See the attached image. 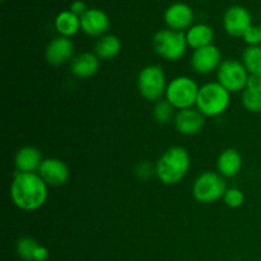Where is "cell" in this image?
Wrapping results in <instances>:
<instances>
[{"label": "cell", "mask_w": 261, "mask_h": 261, "mask_svg": "<svg viewBox=\"0 0 261 261\" xmlns=\"http://www.w3.org/2000/svg\"><path fill=\"white\" fill-rule=\"evenodd\" d=\"M259 27H260V35H261V24L259 25Z\"/></svg>", "instance_id": "obj_32"}, {"label": "cell", "mask_w": 261, "mask_h": 261, "mask_svg": "<svg viewBox=\"0 0 261 261\" xmlns=\"http://www.w3.org/2000/svg\"><path fill=\"white\" fill-rule=\"evenodd\" d=\"M246 88H249V89H251V91L259 92V93H261V73L250 74L249 81H247Z\"/></svg>", "instance_id": "obj_29"}, {"label": "cell", "mask_w": 261, "mask_h": 261, "mask_svg": "<svg viewBox=\"0 0 261 261\" xmlns=\"http://www.w3.org/2000/svg\"><path fill=\"white\" fill-rule=\"evenodd\" d=\"M81 28L86 35L102 37L110 28V18L98 8H91L81 17Z\"/></svg>", "instance_id": "obj_14"}, {"label": "cell", "mask_w": 261, "mask_h": 261, "mask_svg": "<svg viewBox=\"0 0 261 261\" xmlns=\"http://www.w3.org/2000/svg\"><path fill=\"white\" fill-rule=\"evenodd\" d=\"M47 186L37 172H15L10 184V199L20 211L35 212L47 200Z\"/></svg>", "instance_id": "obj_1"}, {"label": "cell", "mask_w": 261, "mask_h": 261, "mask_svg": "<svg viewBox=\"0 0 261 261\" xmlns=\"http://www.w3.org/2000/svg\"><path fill=\"white\" fill-rule=\"evenodd\" d=\"M175 110L167 99H160L153 107V117L158 124H168L171 120L175 119Z\"/></svg>", "instance_id": "obj_23"}, {"label": "cell", "mask_w": 261, "mask_h": 261, "mask_svg": "<svg viewBox=\"0 0 261 261\" xmlns=\"http://www.w3.org/2000/svg\"><path fill=\"white\" fill-rule=\"evenodd\" d=\"M38 175L50 186H61L68 182L70 171L59 158H46L38 168Z\"/></svg>", "instance_id": "obj_13"}, {"label": "cell", "mask_w": 261, "mask_h": 261, "mask_svg": "<svg viewBox=\"0 0 261 261\" xmlns=\"http://www.w3.org/2000/svg\"><path fill=\"white\" fill-rule=\"evenodd\" d=\"M231 102V92L218 82H209L200 87L195 107L205 117H216L223 114Z\"/></svg>", "instance_id": "obj_3"}, {"label": "cell", "mask_w": 261, "mask_h": 261, "mask_svg": "<svg viewBox=\"0 0 261 261\" xmlns=\"http://www.w3.org/2000/svg\"><path fill=\"white\" fill-rule=\"evenodd\" d=\"M222 61V54L216 45L196 48L190 59L191 66L198 74H209L218 70Z\"/></svg>", "instance_id": "obj_10"}, {"label": "cell", "mask_w": 261, "mask_h": 261, "mask_svg": "<svg viewBox=\"0 0 261 261\" xmlns=\"http://www.w3.org/2000/svg\"><path fill=\"white\" fill-rule=\"evenodd\" d=\"M135 173H137L138 177L145 180V178H149L154 175L155 166H153L152 163L148 162V161H144V162H140L139 165L135 167Z\"/></svg>", "instance_id": "obj_28"}, {"label": "cell", "mask_w": 261, "mask_h": 261, "mask_svg": "<svg viewBox=\"0 0 261 261\" xmlns=\"http://www.w3.org/2000/svg\"><path fill=\"white\" fill-rule=\"evenodd\" d=\"M244 41L249 46H255V45H261V35H260V27L259 25L252 24L249 30L246 31V33L244 35Z\"/></svg>", "instance_id": "obj_27"}, {"label": "cell", "mask_w": 261, "mask_h": 261, "mask_svg": "<svg viewBox=\"0 0 261 261\" xmlns=\"http://www.w3.org/2000/svg\"><path fill=\"white\" fill-rule=\"evenodd\" d=\"M74 54V43L69 37H59L50 41L45 51V58L48 64L59 66L70 60Z\"/></svg>", "instance_id": "obj_15"}, {"label": "cell", "mask_w": 261, "mask_h": 261, "mask_svg": "<svg viewBox=\"0 0 261 261\" xmlns=\"http://www.w3.org/2000/svg\"><path fill=\"white\" fill-rule=\"evenodd\" d=\"M165 22L170 30L184 32L193 25L194 10L186 3H173L166 9Z\"/></svg>", "instance_id": "obj_11"}, {"label": "cell", "mask_w": 261, "mask_h": 261, "mask_svg": "<svg viewBox=\"0 0 261 261\" xmlns=\"http://www.w3.org/2000/svg\"><path fill=\"white\" fill-rule=\"evenodd\" d=\"M185 35L186 41H188V46L193 47L194 50L204 47V46L213 45L214 31L211 25L205 24V23L193 24L186 31Z\"/></svg>", "instance_id": "obj_19"}, {"label": "cell", "mask_w": 261, "mask_h": 261, "mask_svg": "<svg viewBox=\"0 0 261 261\" xmlns=\"http://www.w3.org/2000/svg\"><path fill=\"white\" fill-rule=\"evenodd\" d=\"M227 184L221 173L206 171L198 176L193 185V195L199 203H214L223 198Z\"/></svg>", "instance_id": "obj_7"}, {"label": "cell", "mask_w": 261, "mask_h": 261, "mask_svg": "<svg viewBox=\"0 0 261 261\" xmlns=\"http://www.w3.org/2000/svg\"><path fill=\"white\" fill-rule=\"evenodd\" d=\"M99 69V59L96 54L81 53L71 59L70 71L76 78H89Z\"/></svg>", "instance_id": "obj_17"}, {"label": "cell", "mask_w": 261, "mask_h": 261, "mask_svg": "<svg viewBox=\"0 0 261 261\" xmlns=\"http://www.w3.org/2000/svg\"><path fill=\"white\" fill-rule=\"evenodd\" d=\"M96 55L99 60H110L116 58L121 51V41L115 35H105L96 43Z\"/></svg>", "instance_id": "obj_21"}, {"label": "cell", "mask_w": 261, "mask_h": 261, "mask_svg": "<svg viewBox=\"0 0 261 261\" xmlns=\"http://www.w3.org/2000/svg\"><path fill=\"white\" fill-rule=\"evenodd\" d=\"M242 106L252 114L261 112V93L246 88L242 92Z\"/></svg>", "instance_id": "obj_25"}, {"label": "cell", "mask_w": 261, "mask_h": 261, "mask_svg": "<svg viewBox=\"0 0 261 261\" xmlns=\"http://www.w3.org/2000/svg\"><path fill=\"white\" fill-rule=\"evenodd\" d=\"M217 168L218 173L223 177H233L239 175L242 168V157L239 150L233 148L224 149L217 160Z\"/></svg>", "instance_id": "obj_18"}, {"label": "cell", "mask_w": 261, "mask_h": 261, "mask_svg": "<svg viewBox=\"0 0 261 261\" xmlns=\"http://www.w3.org/2000/svg\"><path fill=\"white\" fill-rule=\"evenodd\" d=\"M250 73L242 61L234 59H226L221 63L217 70V79L218 83L231 93L245 91L247 87Z\"/></svg>", "instance_id": "obj_8"}, {"label": "cell", "mask_w": 261, "mask_h": 261, "mask_svg": "<svg viewBox=\"0 0 261 261\" xmlns=\"http://www.w3.org/2000/svg\"><path fill=\"white\" fill-rule=\"evenodd\" d=\"M260 261H261V260H260Z\"/></svg>", "instance_id": "obj_33"}, {"label": "cell", "mask_w": 261, "mask_h": 261, "mask_svg": "<svg viewBox=\"0 0 261 261\" xmlns=\"http://www.w3.org/2000/svg\"><path fill=\"white\" fill-rule=\"evenodd\" d=\"M43 162L42 153L38 148L27 145V147L20 148L17 152L14 158V165L17 168V172L31 173L38 172L41 163Z\"/></svg>", "instance_id": "obj_16"}, {"label": "cell", "mask_w": 261, "mask_h": 261, "mask_svg": "<svg viewBox=\"0 0 261 261\" xmlns=\"http://www.w3.org/2000/svg\"><path fill=\"white\" fill-rule=\"evenodd\" d=\"M69 10L73 12L75 15H78V17H82V15H83L88 9H87L86 3L84 2H82V0H74V2L70 4Z\"/></svg>", "instance_id": "obj_30"}, {"label": "cell", "mask_w": 261, "mask_h": 261, "mask_svg": "<svg viewBox=\"0 0 261 261\" xmlns=\"http://www.w3.org/2000/svg\"><path fill=\"white\" fill-rule=\"evenodd\" d=\"M38 242L32 237H22L15 244L17 255L24 261H33V254L38 247Z\"/></svg>", "instance_id": "obj_24"}, {"label": "cell", "mask_w": 261, "mask_h": 261, "mask_svg": "<svg viewBox=\"0 0 261 261\" xmlns=\"http://www.w3.org/2000/svg\"><path fill=\"white\" fill-rule=\"evenodd\" d=\"M222 199H223L224 204L229 208H240L245 203L244 193L237 188L227 189Z\"/></svg>", "instance_id": "obj_26"}, {"label": "cell", "mask_w": 261, "mask_h": 261, "mask_svg": "<svg viewBox=\"0 0 261 261\" xmlns=\"http://www.w3.org/2000/svg\"><path fill=\"white\" fill-rule=\"evenodd\" d=\"M155 176L165 185L181 182L190 170V154L184 147L166 150L155 162Z\"/></svg>", "instance_id": "obj_2"}, {"label": "cell", "mask_w": 261, "mask_h": 261, "mask_svg": "<svg viewBox=\"0 0 261 261\" xmlns=\"http://www.w3.org/2000/svg\"><path fill=\"white\" fill-rule=\"evenodd\" d=\"M48 250L46 249L42 245H38V247L36 249L35 254H33V261H46L48 259Z\"/></svg>", "instance_id": "obj_31"}, {"label": "cell", "mask_w": 261, "mask_h": 261, "mask_svg": "<svg viewBox=\"0 0 261 261\" xmlns=\"http://www.w3.org/2000/svg\"><path fill=\"white\" fill-rule=\"evenodd\" d=\"M252 25L251 14L242 5H232L224 12V31L232 37H244L246 31Z\"/></svg>", "instance_id": "obj_9"}, {"label": "cell", "mask_w": 261, "mask_h": 261, "mask_svg": "<svg viewBox=\"0 0 261 261\" xmlns=\"http://www.w3.org/2000/svg\"><path fill=\"white\" fill-rule=\"evenodd\" d=\"M55 28L59 35L63 37H73L82 30L81 17L74 14L70 10H63L55 18Z\"/></svg>", "instance_id": "obj_20"}, {"label": "cell", "mask_w": 261, "mask_h": 261, "mask_svg": "<svg viewBox=\"0 0 261 261\" xmlns=\"http://www.w3.org/2000/svg\"><path fill=\"white\" fill-rule=\"evenodd\" d=\"M138 89L140 96L150 102H158L166 94L167 81L160 65H148L138 75Z\"/></svg>", "instance_id": "obj_6"}, {"label": "cell", "mask_w": 261, "mask_h": 261, "mask_svg": "<svg viewBox=\"0 0 261 261\" xmlns=\"http://www.w3.org/2000/svg\"><path fill=\"white\" fill-rule=\"evenodd\" d=\"M153 48L155 53L167 61H177L185 55L188 48L185 32L170 30H160L153 36Z\"/></svg>", "instance_id": "obj_4"}, {"label": "cell", "mask_w": 261, "mask_h": 261, "mask_svg": "<svg viewBox=\"0 0 261 261\" xmlns=\"http://www.w3.org/2000/svg\"><path fill=\"white\" fill-rule=\"evenodd\" d=\"M176 130L182 135H195L203 130L205 116L196 107L178 110L173 119Z\"/></svg>", "instance_id": "obj_12"}, {"label": "cell", "mask_w": 261, "mask_h": 261, "mask_svg": "<svg viewBox=\"0 0 261 261\" xmlns=\"http://www.w3.org/2000/svg\"><path fill=\"white\" fill-rule=\"evenodd\" d=\"M242 64L250 74L261 73V45L247 46L242 54Z\"/></svg>", "instance_id": "obj_22"}, {"label": "cell", "mask_w": 261, "mask_h": 261, "mask_svg": "<svg viewBox=\"0 0 261 261\" xmlns=\"http://www.w3.org/2000/svg\"><path fill=\"white\" fill-rule=\"evenodd\" d=\"M199 89H200V87L196 84V82L193 78L180 75L173 78L167 84L165 97L177 111L178 110L191 109L196 105Z\"/></svg>", "instance_id": "obj_5"}]
</instances>
